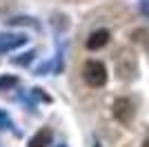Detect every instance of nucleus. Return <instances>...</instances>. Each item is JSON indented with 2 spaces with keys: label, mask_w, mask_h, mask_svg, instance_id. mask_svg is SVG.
I'll return each instance as SVG.
<instances>
[{
  "label": "nucleus",
  "mask_w": 149,
  "mask_h": 147,
  "mask_svg": "<svg viewBox=\"0 0 149 147\" xmlns=\"http://www.w3.org/2000/svg\"><path fill=\"white\" fill-rule=\"evenodd\" d=\"M82 76H85V80H87L91 87H102L107 83V69L102 62L98 60H89L87 65H85V69H82Z\"/></svg>",
  "instance_id": "nucleus-1"
},
{
  "label": "nucleus",
  "mask_w": 149,
  "mask_h": 147,
  "mask_svg": "<svg viewBox=\"0 0 149 147\" xmlns=\"http://www.w3.org/2000/svg\"><path fill=\"white\" fill-rule=\"evenodd\" d=\"M113 116L118 118L120 123H129L131 116H134V107L127 98H118L116 103H113Z\"/></svg>",
  "instance_id": "nucleus-2"
},
{
  "label": "nucleus",
  "mask_w": 149,
  "mask_h": 147,
  "mask_svg": "<svg viewBox=\"0 0 149 147\" xmlns=\"http://www.w3.org/2000/svg\"><path fill=\"white\" fill-rule=\"evenodd\" d=\"M107 43H109V31H107V29H98V31H93L91 36L87 38V49L96 51V49L105 47Z\"/></svg>",
  "instance_id": "nucleus-3"
},
{
  "label": "nucleus",
  "mask_w": 149,
  "mask_h": 147,
  "mask_svg": "<svg viewBox=\"0 0 149 147\" xmlns=\"http://www.w3.org/2000/svg\"><path fill=\"white\" fill-rule=\"evenodd\" d=\"M25 36H2L0 38V51H9V49H16L25 43Z\"/></svg>",
  "instance_id": "nucleus-4"
},
{
  "label": "nucleus",
  "mask_w": 149,
  "mask_h": 147,
  "mask_svg": "<svg viewBox=\"0 0 149 147\" xmlns=\"http://www.w3.org/2000/svg\"><path fill=\"white\" fill-rule=\"evenodd\" d=\"M49 143H51V132L49 129H42V132H38L29 141V147H47Z\"/></svg>",
  "instance_id": "nucleus-5"
},
{
  "label": "nucleus",
  "mask_w": 149,
  "mask_h": 147,
  "mask_svg": "<svg viewBox=\"0 0 149 147\" xmlns=\"http://www.w3.org/2000/svg\"><path fill=\"white\" fill-rule=\"evenodd\" d=\"M16 85V78H11V76H9V78H0V89H5V87H13Z\"/></svg>",
  "instance_id": "nucleus-6"
},
{
  "label": "nucleus",
  "mask_w": 149,
  "mask_h": 147,
  "mask_svg": "<svg viewBox=\"0 0 149 147\" xmlns=\"http://www.w3.org/2000/svg\"><path fill=\"white\" fill-rule=\"evenodd\" d=\"M9 125H11V120H9V116H7L5 111H0V129L9 127Z\"/></svg>",
  "instance_id": "nucleus-7"
},
{
  "label": "nucleus",
  "mask_w": 149,
  "mask_h": 147,
  "mask_svg": "<svg viewBox=\"0 0 149 147\" xmlns=\"http://www.w3.org/2000/svg\"><path fill=\"white\" fill-rule=\"evenodd\" d=\"M140 9H143V13H145V16H149V0H143Z\"/></svg>",
  "instance_id": "nucleus-8"
},
{
  "label": "nucleus",
  "mask_w": 149,
  "mask_h": 147,
  "mask_svg": "<svg viewBox=\"0 0 149 147\" xmlns=\"http://www.w3.org/2000/svg\"><path fill=\"white\" fill-rule=\"evenodd\" d=\"M143 147H149V138H147V141H145V143H143Z\"/></svg>",
  "instance_id": "nucleus-9"
},
{
  "label": "nucleus",
  "mask_w": 149,
  "mask_h": 147,
  "mask_svg": "<svg viewBox=\"0 0 149 147\" xmlns=\"http://www.w3.org/2000/svg\"><path fill=\"white\" fill-rule=\"evenodd\" d=\"M96 147H100V145H96Z\"/></svg>",
  "instance_id": "nucleus-10"
}]
</instances>
